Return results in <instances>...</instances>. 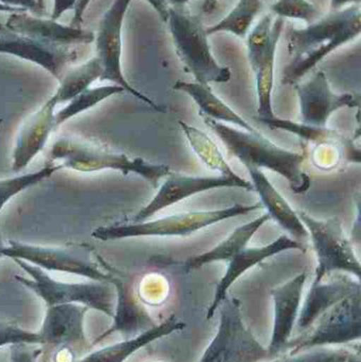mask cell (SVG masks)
Listing matches in <instances>:
<instances>
[{"label": "cell", "mask_w": 361, "mask_h": 362, "mask_svg": "<svg viewBox=\"0 0 361 362\" xmlns=\"http://www.w3.org/2000/svg\"><path fill=\"white\" fill-rule=\"evenodd\" d=\"M361 338L360 291L348 296L324 312L304 335L290 340V356L322 346H343L360 342Z\"/></svg>", "instance_id": "8fae6325"}, {"label": "cell", "mask_w": 361, "mask_h": 362, "mask_svg": "<svg viewBox=\"0 0 361 362\" xmlns=\"http://www.w3.org/2000/svg\"><path fill=\"white\" fill-rule=\"evenodd\" d=\"M218 0H205L203 4V11L206 13L212 12L215 8Z\"/></svg>", "instance_id": "b9f144b4"}, {"label": "cell", "mask_w": 361, "mask_h": 362, "mask_svg": "<svg viewBox=\"0 0 361 362\" xmlns=\"http://www.w3.org/2000/svg\"><path fill=\"white\" fill-rule=\"evenodd\" d=\"M271 13L279 18L301 21L307 25L324 16L322 11L309 0H277L271 4Z\"/></svg>", "instance_id": "1f68e13d"}, {"label": "cell", "mask_w": 361, "mask_h": 362, "mask_svg": "<svg viewBox=\"0 0 361 362\" xmlns=\"http://www.w3.org/2000/svg\"><path fill=\"white\" fill-rule=\"evenodd\" d=\"M262 8V0H237L235 8L224 18L207 28L208 35L226 32L246 38Z\"/></svg>", "instance_id": "f1b7e54d"}, {"label": "cell", "mask_w": 361, "mask_h": 362, "mask_svg": "<svg viewBox=\"0 0 361 362\" xmlns=\"http://www.w3.org/2000/svg\"><path fill=\"white\" fill-rule=\"evenodd\" d=\"M237 189L254 191L250 181L237 176H191L172 171L157 189L154 197L134 216L131 221H144L152 218L156 213L184 202L192 196L216 189Z\"/></svg>", "instance_id": "5bb4252c"}, {"label": "cell", "mask_w": 361, "mask_h": 362, "mask_svg": "<svg viewBox=\"0 0 361 362\" xmlns=\"http://www.w3.org/2000/svg\"><path fill=\"white\" fill-rule=\"evenodd\" d=\"M21 344L40 346V336L37 333H31L16 325L0 321V348Z\"/></svg>", "instance_id": "836d02e7"}, {"label": "cell", "mask_w": 361, "mask_h": 362, "mask_svg": "<svg viewBox=\"0 0 361 362\" xmlns=\"http://www.w3.org/2000/svg\"><path fill=\"white\" fill-rule=\"evenodd\" d=\"M167 28L176 53L184 69L201 84H225L231 78L230 68L220 65L209 44L207 28L199 15L184 8H170Z\"/></svg>", "instance_id": "5b68a950"}, {"label": "cell", "mask_w": 361, "mask_h": 362, "mask_svg": "<svg viewBox=\"0 0 361 362\" xmlns=\"http://www.w3.org/2000/svg\"><path fill=\"white\" fill-rule=\"evenodd\" d=\"M256 120L269 129H282L303 140L309 146L312 165L319 171L334 172L345 163H360V148L355 139L338 131L328 127H317L294 122L277 116Z\"/></svg>", "instance_id": "9c48e42d"}, {"label": "cell", "mask_w": 361, "mask_h": 362, "mask_svg": "<svg viewBox=\"0 0 361 362\" xmlns=\"http://www.w3.org/2000/svg\"><path fill=\"white\" fill-rule=\"evenodd\" d=\"M6 244H4V240H2L1 234H0V259L4 257V248H6Z\"/></svg>", "instance_id": "ee69618b"}, {"label": "cell", "mask_w": 361, "mask_h": 362, "mask_svg": "<svg viewBox=\"0 0 361 362\" xmlns=\"http://www.w3.org/2000/svg\"><path fill=\"white\" fill-rule=\"evenodd\" d=\"M179 125L193 152L208 169L218 172L220 175H237L229 165L224 153L206 132L184 121H179Z\"/></svg>", "instance_id": "4316f807"}, {"label": "cell", "mask_w": 361, "mask_h": 362, "mask_svg": "<svg viewBox=\"0 0 361 362\" xmlns=\"http://www.w3.org/2000/svg\"><path fill=\"white\" fill-rule=\"evenodd\" d=\"M91 0H78L76 6H74V15L72 17L70 25L72 27H81L83 23V16H84L85 11L88 8Z\"/></svg>", "instance_id": "74e56055"}, {"label": "cell", "mask_w": 361, "mask_h": 362, "mask_svg": "<svg viewBox=\"0 0 361 362\" xmlns=\"http://www.w3.org/2000/svg\"><path fill=\"white\" fill-rule=\"evenodd\" d=\"M108 272H110V283L114 286L116 293L112 325L93 342V346L114 333L120 334L124 339H131L157 325L148 310L138 301L131 283L112 274L110 270Z\"/></svg>", "instance_id": "ac0fdd59"}, {"label": "cell", "mask_w": 361, "mask_h": 362, "mask_svg": "<svg viewBox=\"0 0 361 362\" xmlns=\"http://www.w3.org/2000/svg\"><path fill=\"white\" fill-rule=\"evenodd\" d=\"M57 105L51 97L25 118L19 129L12 153V170L21 172L44 150L55 127Z\"/></svg>", "instance_id": "ffe728a7"}, {"label": "cell", "mask_w": 361, "mask_h": 362, "mask_svg": "<svg viewBox=\"0 0 361 362\" xmlns=\"http://www.w3.org/2000/svg\"><path fill=\"white\" fill-rule=\"evenodd\" d=\"M307 280V272H303L271 291L273 303V327L271 344L267 350L273 356L286 348L290 341L300 312Z\"/></svg>", "instance_id": "44dd1931"}, {"label": "cell", "mask_w": 361, "mask_h": 362, "mask_svg": "<svg viewBox=\"0 0 361 362\" xmlns=\"http://www.w3.org/2000/svg\"><path fill=\"white\" fill-rule=\"evenodd\" d=\"M148 4L152 6V8L156 11L157 14L159 15L163 21H167V14H169L170 6H167L165 0H146Z\"/></svg>", "instance_id": "f35d334b"}, {"label": "cell", "mask_w": 361, "mask_h": 362, "mask_svg": "<svg viewBox=\"0 0 361 362\" xmlns=\"http://www.w3.org/2000/svg\"><path fill=\"white\" fill-rule=\"evenodd\" d=\"M186 327V323L182 322L177 317L171 316L157 325L153 329L144 332L137 337L124 339L119 344L105 346L93 353H88L76 362H125L131 355L141 350L144 346L156 340L161 339L165 336L171 335L175 332H180Z\"/></svg>", "instance_id": "d4e9b609"}, {"label": "cell", "mask_w": 361, "mask_h": 362, "mask_svg": "<svg viewBox=\"0 0 361 362\" xmlns=\"http://www.w3.org/2000/svg\"><path fill=\"white\" fill-rule=\"evenodd\" d=\"M170 8H184L191 0H165Z\"/></svg>", "instance_id": "60d3db41"}, {"label": "cell", "mask_w": 361, "mask_h": 362, "mask_svg": "<svg viewBox=\"0 0 361 362\" xmlns=\"http://www.w3.org/2000/svg\"><path fill=\"white\" fill-rule=\"evenodd\" d=\"M261 202L237 204L228 208L175 213L156 219L104 226L93 230V238L102 242L133 238H184L215 223L247 215L261 209Z\"/></svg>", "instance_id": "277c9868"}, {"label": "cell", "mask_w": 361, "mask_h": 362, "mask_svg": "<svg viewBox=\"0 0 361 362\" xmlns=\"http://www.w3.org/2000/svg\"><path fill=\"white\" fill-rule=\"evenodd\" d=\"M4 27L15 33L28 36L38 42L57 47H73L93 44L95 35L93 31L81 27L61 25L53 19L28 14V12L11 13Z\"/></svg>", "instance_id": "d6986e66"}, {"label": "cell", "mask_w": 361, "mask_h": 362, "mask_svg": "<svg viewBox=\"0 0 361 362\" xmlns=\"http://www.w3.org/2000/svg\"><path fill=\"white\" fill-rule=\"evenodd\" d=\"M361 0H331L330 11L341 10V8H347L350 6H355L360 4Z\"/></svg>", "instance_id": "ab89813d"}, {"label": "cell", "mask_w": 361, "mask_h": 362, "mask_svg": "<svg viewBox=\"0 0 361 362\" xmlns=\"http://www.w3.org/2000/svg\"><path fill=\"white\" fill-rule=\"evenodd\" d=\"M78 0H54L51 19L59 21L67 11L74 10Z\"/></svg>", "instance_id": "8d00e7d4"}, {"label": "cell", "mask_w": 361, "mask_h": 362, "mask_svg": "<svg viewBox=\"0 0 361 362\" xmlns=\"http://www.w3.org/2000/svg\"><path fill=\"white\" fill-rule=\"evenodd\" d=\"M218 310V333L201 362H262L273 358L246 327L239 300L227 297Z\"/></svg>", "instance_id": "30bf717a"}, {"label": "cell", "mask_w": 361, "mask_h": 362, "mask_svg": "<svg viewBox=\"0 0 361 362\" xmlns=\"http://www.w3.org/2000/svg\"><path fill=\"white\" fill-rule=\"evenodd\" d=\"M0 4L13 8H23L25 12H31L40 16L45 14L44 11L38 6L37 0H0Z\"/></svg>", "instance_id": "d590c367"}, {"label": "cell", "mask_w": 361, "mask_h": 362, "mask_svg": "<svg viewBox=\"0 0 361 362\" xmlns=\"http://www.w3.org/2000/svg\"><path fill=\"white\" fill-rule=\"evenodd\" d=\"M246 169L251 178L250 182L254 187V191L260 196L261 204L266 209L269 217L282 229L285 230L294 240L300 243L301 240H307L309 232L303 225L298 212L278 191L277 187L265 175L263 170L251 167H247Z\"/></svg>", "instance_id": "7402d4cb"}, {"label": "cell", "mask_w": 361, "mask_h": 362, "mask_svg": "<svg viewBox=\"0 0 361 362\" xmlns=\"http://www.w3.org/2000/svg\"><path fill=\"white\" fill-rule=\"evenodd\" d=\"M28 344H12L10 346V361L8 362H37L40 351L31 350Z\"/></svg>", "instance_id": "e575fe53"}, {"label": "cell", "mask_w": 361, "mask_h": 362, "mask_svg": "<svg viewBox=\"0 0 361 362\" xmlns=\"http://www.w3.org/2000/svg\"><path fill=\"white\" fill-rule=\"evenodd\" d=\"M59 170H61V165L48 163L46 167L42 168L37 171L0 180V212H1L4 206L15 196L18 195L25 189H30V187H35L42 181L51 177L53 174L57 173Z\"/></svg>", "instance_id": "4dcf8cb0"}, {"label": "cell", "mask_w": 361, "mask_h": 362, "mask_svg": "<svg viewBox=\"0 0 361 362\" xmlns=\"http://www.w3.org/2000/svg\"><path fill=\"white\" fill-rule=\"evenodd\" d=\"M300 106L301 123L326 127L333 114L343 108H360V95L335 93L326 74L316 72L309 81L294 85Z\"/></svg>", "instance_id": "9a60e30c"}, {"label": "cell", "mask_w": 361, "mask_h": 362, "mask_svg": "<svg viewBox=\"0 0 361 362\" xmlns=\"http://www.w3.org/2000/svg\"><path fill=\"white\" fill-rule=\"evenodd\" d=\"M271 362H283V359L278 358V359H275V361H273Z\"/></svg>", "instance_id": "bcb514c9"}, {"label": "cell", "mask_w": 361, "mask_h": 362, "mask_svg": "<svg viewBox=\"0 0 361 362\" xmlns=\"http://www.w3.org/2000/svg\"><path fill=\"white\" fill-rule=\"evenodd\" d=\"M0 53L10 54L44 68L57 81L78 59L72 47H57L15 33L0 23Z\"/></svg>", "instance_id": "2e32d148"}, {"label": "cell", "mask_w": 361, "mask_h": 362, "mask_svg": "<svg viewBox=\"0 0 361 362\" xmlns=\"http://www.w3.org/2000/svg\"><path fill=\"white\" fill-rule=\"evenodd\" d=\"M309 232L317 266L313 284L326 276L343 272L360 280L361 265L353 242L348 238L343 223L337 218L318 219L303 210H297Z\"/></svg>", "instance_id": "52a82bcc"}, {"label": "cell", "mask_w": 361, "mask_h": 362, "mask_svg": "<svg viewBox=\"0 0 361 362\" xmlns=\"http://www.w3.org/2000/svg\"><path fill=\"white\" fill-rule=\"evenodd\" d=\"M2 123V119H0V125H1Z\"/></svg>", "instance_id": "7dc6e473"}, {"label": "cell", "mask_w": 361, "mask_h": 362, "mask_svg": "<svg viewBox=\"0 0 361 362\" xmlns=\"http://www.w3.org/2000/svg\"><path fill=\"white\" fill-rule=\"evenodd\" d=\"M271 219L267 213L256 217L254 221H248L245 225L239 226L231 232L224 240L211 250L206 251L201 255L189 257L182 263V269L186 272L199 269L208 264L216 262H228L231 257L241 252L249 244L250 240L256 235V232Z\"/></svg>", "instance_id": "484cf974"}, {"label": "cell", "mask_w": 361, "mask_h": 362, "mask_svg": "<svg viewBox=\"0 0 361 362\" xmlns=\"http://www.w3.org/2000/svg\"><path fill=\"white\" fill-rule=\"evenodd\" d=\"M131 0H114L99 23L95 35V57L101 64L102 74L99 81L110 82L122 87L133 97L150 105L154 110L162 112L160 107L150 98L131 86L122 71V29L125 15Z\"/></svg>", "instance_id": "4fadbf2b"}, {"label": "cell", "mask_w": 361, "mask_h": 362, "mask_svg": "<svg viewBox=\"0 0 361 362\" xmlns=\"http://www.w3.org/2000/svg\"><path fill=\"white\" fill-rule=\"evenodd\" d=\"M360 4L330 11L302 29H290L286 46L292 61L283 70L282 84H298L329 55L360 37Z\"/></svg>", "instance_id": "6da1fadb"}, {"label": "cell", "mask_w": 361, "mask_h": 362, "mask_svg": "<svg viewBox=\"0 0 361 362\" xmlns=\"http://www.w3.org/2000/svg\"><path fill=\"white\" fill-rule=\"evenodd\" d=\"M15 263L29 274L30 279L15 276L17 281L33 291L49 306L81 304L112 318L116 293L110 283L90 281L87 283H66L55 280L47 272L20 259Z\"/></svg>", "instance_id": "8992f818"}, {"label": "cell", "mask_w": 361, "mask_h": 362, "mask_svg": "<svg viewBox=\"0 0 361 362\" xmlns=\"http://www.w3.org/2000/svg\"><path fill=\"white\" fill-rule=\"evenodd\" d=\"M38 6L42 8V11H46V6H45V0H37Z\"/></svg>", "instance_id": "f6af8a7d"}, {"label": "cell", "mask_w": 361, "mask_h": 362, "mask_svg": "<svg viewBox=\"0 0 361 362\" xmlns=\"http://www.w3.org/2000/svg\"><path fill=\"white\" fill-rule=\"evenodd\" d=\"M0 12L4 13H18L25 12L23 8H13V6H4V4H0Z\"/></svg>", "instance_id": "7bdbcfd3"}, {"label": "cell", "mask_w": 361, "mask_h": 362, "mask_svg": "<svg viewBox=\"0 0 361 362\" xmlns=\"http://www.w3.org/2000/svg\"><path fill=\"white\" fill-rule=\"evenodd\" d=\"M51 165H61L80 173L101 171L120 172L123 175L135 174L156 187L172 170L169 165L148 163L142 158H131L123 153L112 152L88 140L74 136H61L53 142L48 153Z\"/></svg>", "instance_id": "3957f363"}, {"label": "cell", "mask_w": 361, "mask_h": 362, "mask_svg": "<svg viewBox=\"0 0 361 362\" xmlns=\"http://www.w3.org/2000/svg\"><path fill=\"white\" fill-rule=\"evenodd\" d=\"M353 351L347 349L322 348L311 349L284 359L283 362H347Z\"/></svg>", "instance_id": "d6a6232c"}, {"label": "cell", "mask_w": 361, "mask_h": 362, "mask_svg": "<svg viewBox=\"0 0 361 362\" xmlns=\"http://www.w3.org/2000/svg\"><path fill=\"white\" fill-rule=\"evenodd\" d=\"M290 250H299L304 252L305 247L303 246L302 243L283 234V235L279 236L277 240L264 245V246H247L241 252L231 257L227 262L226 272H225L224 276L218 283V287H216L213 301H212L210 308H208L206 319L210 320V319L213 318L220 304L224 302V300L228 296L229 289L243 274H245L246 272H249L256 266L260 265L266 259Z\"/></svg>", "instance_id": "e0dca14e"}, {"label": "cell", "mask_w": 361, "mask_h": 362, "mask_svg": "<svg viewBox=\"0 0 361 362\" xmlns=\"http://www.w3.org/2000/svg\"><path fill=\"white\" fill-rule=\"evenodd\" d=\"M4 255V257L27 262L45 272H63L110 283V272L102 269L101 259L97 263L93 250L86 245L54 247L10 240Z\"/></svg>", "instance_id": "ba28073f"}, {"label": "cell", "mask_w": 361, "mask_h": 362, "mask_svg": "<svg viewBox=\"0 0 361 362\" xmlns=\"http://www.w3.org/2000/svg\"><path fill=\"white\" fill-rule=\"evenodd\" d=\"M89 308L81 304L49 306L38 336L45 361L59 353H67L76 362L93 348L85 333V316Z\"/></svg>", "instance_id": "7c38bea8"}, {"label": "cell", "mask_w": 361, "mask_h": 362, "mask_svg": "<svg viewBox=\"0 0 361 362\" xmlns=\"http://www.w3.org/2000/svg\"><path fill=\"white\" fill-rule=\"evenodd\" d=\"M102 74L101 64L97 57H91L86 63L66 70L55 93L51 99L59 104H66L86 89L90 88L95 81L100 80Z\"/></svg>", "instance_id": "83f0119b"}, {"label": "cell", "mask_w": 361, "mask_h": 362, "mask_svg": "<svg viewBox=\"0 0 361 362\" xmlns=\"http://www.w3.org/2000/svg\"><path fill=\"white\" fill-rule=\"evenodd\" d=\"M173 88L188 95L199 108V114L201 117H206L223 124L237 127V129L251 132V133L260 132L241 115L237 114L224 100L216 95L210 85L201 84L194 81L193 82L177 81Z\"/></svg>", "instance_id": "cb8c5ba5"}, {"label": "cell", "mask_w": 361, "mask_h": 362, "mask_svg": "<svg viewBox=\"0 0 361 362\" xmlns=\"http://www.w3.org/2000/svg\"><path fill=\"white\" fill-rule=\"evenodd\" d=\"M125 93L122 87L118 85H104V86L95 87V88L86 89L80 95H76L71 101L66 103L61 110L55 112V127L57 129L65 124L74 117L88 112L91 108L99 105L101 102L105 101L112 95H120Z\"/></svg>", "instance_id": "f546056e"}, {"label": "cell", "mask_w": 361, "mask_h": 362, "mask_svg": "<svg viewBox=\"0 0 361 362\" xmlns=\"http://www.w3.org/2000/svg\"><path fill=\"white\" fill-rule=\"evenodd\" d=\"M360 291V281L341 279L334 282L312 284L297 319V327L307 332L324 312L348 296Z\"/></svg>", "instance_id": "603a6c76"}, {"label": "cell", "mask_w": 361, "mask_h": 362, "mask_svg": "<svg viewBox=\"0 0 361 362\" xmlns=\"http://www.w3.org/2000/svg\"><path fill=\"white\" fill-rule=\"evenodd\" d=\"M205 124L220 138L227 150L244 167L268 170L288 181L290 189L296 194L307 193L312 180L304 171L307 154L294 152L277 146L261 132L251 133L230 125L216 122L201 117Z\"/></svg>", "instance_id": "7a4b0ae2"}]
</instances>
